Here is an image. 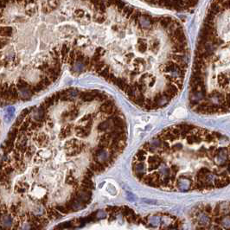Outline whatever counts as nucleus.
<instances>
[{"label":"nucleus","instance_id":"nucleus-1","mask_svg":"<svg viewBox=\"0 0 230 230\" xmlns=\"http://www.w3.org/2000/svg\"><path fill=\"white\" fill-rule=\"evenodd\" d=\"M147 2H151L155 5L168 6L172 8H180L183 9V7H190L194 5L197 0H146Z\"/></svg>","mask_w":230,"mask_h":230},{"label":"nucleus","instance_id":"nucleus-2","mask_svg":"<svg viewBox=\"0 0 230 230\" xmlns=\"http://www.w3.org/2000/svg\"><path fill=\"white\" fill-rule=\"evenodd\" d=\"M116 107L114 106V105H109L105 102L104 104H102L99 107V111L103 113H106V114H113L116 111Z\"/></svg>","mask_w":230,"mask_h":230},{"label":"nucleus","instance_id":"nucleus-3","mask_svg":"<svg viewBox=\"0 0 230 230\" xmlns=\"http://www.w3.org/2000/svg\"><path fill=\"white\" fill-rule=\"evenodd\" d=\"M130 99L134 102V103H136L137 105H138V106H144V103H145V100H146V97H145V95L143 94V93H139L138 94H134V95H132L131 97H129Z\"/></svg>","mask_w":230,"mask_h":230},{"label":"nucleus","instance_id":"nucleus-4","mask_svg":"<svg viewBox=\"0 0 230 230\" xmlns=\"http://www.w3.org/2000/svg\"><path fill=\"white\" fill-rule=\"evenodd\" d=\"M75 130H76V136L81 138H87L91 131V129H88L87 127H77Z\"/></svg>","mask_w":230,"mask_h":230},{"label":"nucleus","instance_id":"nucleus-5","mask_svg":"<svg viewBox=\"0 0 230 230\" xmlns=\"http://www.w3.org/2000/svg\"><path fill=\"white\" fill-rule=\"evenodd\" d=\"M187 142L189 145H193V144H200V142L202 141L203 138L200 137L197 134H193V135H189L186 136Z\"/></svg>","mask_w":230,"mask_h":230},{"label":"nucleus","instance_id":"nucleus-6","mask_svg":"<svg viewBox=\"0 0 230 230\" xmlns=\"http://www.w3.org/2000/svg\"><path fill=\"white\" fill-rule=\"evenodd\" d=\"M81 99L82 101H85V102H91L93 101L94 99H95V96L94 94H92L91 92H85V93H81L79 94Z\"/></svg>","mask_w":230,"mask_h":230},{"label":"nucleus","instance_id":"nucleus-7","mask_svg":"<svg viewBox=\"0 0 230 230\" xmlns=\"http://www.w3.org/2000/svg\"><path fill=\"white\" fill-rule=\"evenodd\" d=\"M81 185L85 186L86 188H88V189H94V184L92 182L91 178H86V177H84L83 180L81 182Z\"/></svg>","mask_w":230,"mask_h":230},{"label":"nucleus","instance_id":"nucleus-8","mask_svg":"<svg viewBox=\"0 0 230 230\" xmlns=\"http://www.w3.org/2000/svg\"><path fill=\"white\" fill-rule=\"evenodd\" d=\"M146 153L147 152L146 151H144L143 149H140L138 152L136 153V159L138 161V162H142V161H145L146 159Z\"/></svg>","mask_w":230,"mask_h":230},{"label":"nucleus","instance_id":"nucleus-9","mask_svg":"<svg viewBox=\"0 0 230 230\" xmlns=\"http://www.w3.org/2000/svg\"><path fill=\"white\" fill-rule=\"evenodd\" d=\"M109 128H111V125H110L109 120H106L101 122L98 126V131H107Z\"/></svg>","mask_w":230,"mask_h":230},{"label":"nucleus","instance_id":"nucleus-10","mask_svg":"<svg viewBox=\"0 0 230 230\" xmlns=\"http://www.w3.org/2000/svg\"><path fill=\"white\" fill-rule=\"evenodd\" d=\"M105 66H106V64H105L104 61L99 60L97 63H95L94 64V69L97 72V73L99 74V72L105 68Z\"/></svg>","mask_w":230,"mask_h":230},{"label":"nucleus","instance_id":"nucleus-11","mask_svg":"<svg viewBox=\"0 0 230 230\" xmlns=\"http://www.w3.org/2000/svg\"><path fill=\"white\" fill-rule=\"evenodd\" d=\"M114 84H116V85H117L120 88L122 89V90H125V88H126V86H127V83H126V80H125V79H122V78L116 79Z\"/></svg>","mask_w":230,"mask_h":230},{"label":"nucleus","instance_id":"nucleus-12","mask_svg":"<svg viewBox=\"0 0 230 230\" xmlns=\"http://www.w3.org/2000/svg\"><path fill=\"white\" fill-rule=\"evenodd\" d=\"M109 74H110V68L109 66H105V68L99 72V75L100 76H102L103 78H105L106 80H107L108 78V76H109Z\"/></svg>","mask_w":230,"mask_h":230},{"label":"nucleus","instance_id":"nucleus-13","mask_svg":"<svg viewBox=\"0 0 230 230\" xmlns=\"http://www.w3.org/2000/svg\"><path fill=\"white\" fill-rule=\"evenodd\" d=\"M135 171L136 173H146V166H145V164H142V163H138V164H136V165H135Z\"/></svg>","mask_w":230,"mask_h":230},{"label":"nucleus","instance_id":"nucleus-14","mask_svg":"<svg viewBox=\"0 0 230 230\" xmlns=\"http://www.w3.org/2000/svg\"><path fill=\"white\" fill-rule=\"evenodd\" d=\"M141 149H143L144 151H146V152H155V147H153L152 146V144L150 143H146Z\"/></svg>","mask_w":230,"mask_h":230},{"label":"nucleus","instance_id":"nucleus-15","mask_svg":"<svg viewBox=\"0 0 230 230\" xmlns=\"http://www.w3.org/2000/svg\"><path fill=\"white\" fill-rule=\"evenodd\" d=\"M148 161H149V164H152V163H155V162L162 163L163 159L161 158L160 156L156 155V156H151V157H149V158H148Z\"/></svg>","mask_w":230,"mask_h":230},{"label":"nucleus","instance_id":"nucleus-16","mask_svg":"<svg viewBox=\"0 0 230 230\" xmlns=\"http://www.w3.org/2000/svg\"><path fill=\"white\" fill-rule=\"evenodd\" d=\"M66 182L68 183V184H70V185H75V186H77L78 185V183H77V181H76V179L72 177V176H68L67 179H66Z\"/></svg>","mask_w":230,"mask_h":230},{"label":"nucleus","instance_id":"nucleus-17","mask_svg":"<svg viewBox=\"0 0 230 230\" xmlns=\"http://www.w3.org/2000/svg\"><path fill=\"white\" fill-rule=\"evenodd\" d=\"M125 92H126V94L129 96V97H131V96H132V95H134L135 94V92H134V90L132 89V88H131V86H126V88H125V90H124Z\"/></svg>","mask_w":230,"mask_h":230},{"label":"nucleus","instance_id":"nucleus-18","mask_svg":"<svg viewBox=\"0 0 230 230\" xmlns=\"http://www.w3.org/2000/svg\"><path fill=\"white\" fill-rule=\"evenodd\" d=\"M95 98H97L99 101H105L106 99H107V96H106V94H104V93L98 92L97 94H96V96H95Z\"/></svg>","mask_w":230,"mask_h":230},{"label":"nucleus","instance_id":"nucleus-19","mask_svg":"<svg viewBox=\"0 0 230 230\" xmlns=\"http://www.w3.org/2000/svg\"><path fill=\"white\" fill-rule=\"evenodd\" d=\"M210 171H209L208 169H206V168H202V169H200L198 171V172H197V176H208Z\"/></svg>","mask_w":230,"mask_h":230},{"label":"nucleus","instance_id":"nucleus-20","mask_svg":"<svg viewBox=\"0 0 230 230\" xmlns=\"http://www.w3.org/2000/svg\"><path fill=\"white\" fill-rule=\"evenodd\" d=\"M79 114V111L76 108H73V110L69 113V115H70V118L71 120H74L76 117H78Z\"/></svg>","mask_w":230,"mask_h":230},{"label":"nucleus","instance_id":"nucleus-21","mask_svg":"<svg viewBox=\"0 0 230 230\" xmlns=\"http://www.w3.org/2000/svg\"><path fill=\"white\" fill-rule=\"evenodd\" d=\"M93 120V116H92V114H86V115H84L83 117L81 119V122H88V121L89 120Z\"/></svg>","mask_w":230,"mask_h":230},{"label":"nucleus","instance_id":"nucleus-22","mask_svg":"<svg viewBox=\"0 0 230 230\" xmlns=\"http://www.w3.org/2000/svg\"><path fill=\"white\" fill-rule=\"evenodd\" d=\"M203 137H204V139L208 142V143H209V142H211L214 140V136H213L212 134H210V133H206Z\"/></svg>","mask_w":230,"mask_h":230},{"label":"nucleus","instance_id":"nucleus-23","mask_svg":"<svg viewBox=\"0 0 230 230\" xmlns=\"http://www.w3.org/2000/svg\"><path fill=\"white\" fill-rule=\"evenodd\" d=\"M203 210L205 211L206 214H211V212H212V207H211V205H209V204L205 205L203 207Z\"/></svg>","mask_w":230,"mask_h":230},{"label":"nucleus","instance_id":"nucleus-24","mask_svg":"<svg viewBox=\"0 0 230 230\" xmlns=\"http://www.w3.org/2000/svg\"><path fill=\"white\" fill-rule=\"evenodd\" d=\"M211 213L213 214V215H214V216H218V215L220 214V213H221L220 205H216V206H215V209H214V211H212Z\"/></svg>","mask_w":230,"mask_h":230},{"label":"nucleus","instance_id":"nucleus-25","mask_svg":"<svg viewBox=\"0 0 230 230\" xmlns=\"http://www.w3.org/2000/svg\"><path fill=\"white\" fill-rule=\"evenodd\" d=\"M94 171L91 170V169H88L87 171H86V174H85V177L86 178H91L92 177H94Z\"/></svg>","mask_w":230,"mask_h":230},{"label":"nucleus","instance_id":"nucleus-26","mask_svg":"<svg viewBox=\"0 0 230 230\" xmlns=\"http://www.w3.org/2000/svg\"><path fill=\"white\" fill-rule=\"evenodd\" d=\"M197 154L199 155V157H204V156H206L208 154V152L205 149L202 148V149H200L198 152H197Z\"/></svg>","mask_w":230,"mask_h":230},{"label":"nucleus","instance_id":"nucleus-27","mask_svg":"<svg viewBox=\"0 0 230 230\" xmlns=\"http://www.w3.org/2000/svg\"><path fill=\"white\" fill-rule=\"evenodd\" d=\"M152 146L153 147L158 148V147L161 146V140H160V139H158V138H157L156 140H153V141H152Z\"/></svg>","mask_w":230,"mask_h":230},{"label":"nucleus","instance_id":"nucleus-28","mask_svg":"<svg viewBox=\"0 0 230 230\" xmlns=\"http://www.w3.org/2000/svg\"><path fill=\"white\" fill-rule=\"evenodd\" d=\"M56 209H57L59 211L63 212V213H68V209H67V207H63V206H58Z\"/></svg>","mask_w":230,"mask_h":230},{"label":"nucleus","instance_id":"nucleus-29","mask_svg":"<svg viewBox=\"0 0 230 230\" xmlns=\"http://www.w3.org/2000/svg\"><path fill=\"white\" fill-rule=\"evenodd\" d=\"M162 95H163V94H161V93H158V94H156V95L154 96V99H153V101L157 103V101H158V99H160V98H161V97H162Z\"/></svg>","mask_w":230,"mask_h":230},{"label":"nucleus","instance_id":"nucleus-30","mask_svg":"<svg viewBox=\"0 0 230 230\" xmlns=\"http://www.w3.org/2000/svg\"><path fill=\"white\" fill-rule=\"evenodd\" d=\"M173 149H174V151H179V150H181V149H183V146L181 145V144H177V145H175L174 146H173Z\"/></svg>","mask_w":230,"mask_h":230},{"label":"nucleus","instance_id":"nucleus-31","mask_svg":"<svg viewBox=\"0 0 230 230\" xmlns=\"http://www.w3.org/2000/svg\"><path fill=\"white\" fill-rule=\"evenodd\" d=\"M4 225H11V220L10 218H4V221H3Z\"/></svg>","mask_w":230,"mask_h":230},{"label":"nucleus","instance_id":"nucleus-32","mask_svg":"<svg viewBox=\"0 0 230 230\" xmlns=\"http://www.w3.org/2000/svg\"><path fill=\"white\" fill-rule=\"evenodd\" d=\"M171 170L172 171V172L175 174L176 172H178V167L176 165V164H172L171 166Z\"/></svg>","mask_w":230,"mask_h":230},{"label":"nucleus","instance_id":"nucleus-33","mask_svg":"<svg viewBox=\"0 0 230 230\" xmlns=\"http://www.w3.org/2000/svg\"><path fill=\"white\" fill-rule=\"evenodd\" d=\"M213 134H214V135H213V136L216 137V138H219L221 137V134H220V133H217V132H213Z\"/></svg>","mask_w":230,"mask_h":230}]
</instances>
